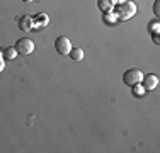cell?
Segmentation results:
<instances>
[{"instance_id": "cell-1", "label": "cell", "mask_w": 160, "mask_h": 153, "mask_svg": "<svg viewBox=\"0 0 160 153\" xmlns=\"http://www.w3.org/2000/svg\"><path fill=\"white\" fill-rule=\"evenodd\" d=\"M114 14H116L118 21H128V19H131L136 14V5L131 0H123V2L116 3Z\"/></svg>"}, {"instance_id": "cell-2", "label": "cell", "mask_w": 160, "mask_h": 153, "mask_svg": "<svg viewBox=\"0 0 160 153\" xmlns=\"http://www.w3.org/2000/svg\"><path fill=\"white\" fill-rule=\"evenodd\" d=\"M142 78H143V73L140 68H129V70H126L123 73V82L129 87L136 85V83H142Z\"/></svg>"}, {"instance_id": "cell-3", "label": "cell", "mask_w": 160, "mask_h": 153, "mask_svg": "<svg viewBox=\"0 0 160 153\" xmlns=\"http://www.w3.org/2000/svg\"><path fill=\"white\" fill-rule=\"evenodd\" d=\"M55 49L63 56H68V53L72 51V41L68 36H60L55 39Z\"/></svg>"}, {"instance_id": "cell-4", "label": "cell", "mask_w": 160, "mask_h": 153, "mask_svg": "<svg viewBox=\"0 0 160 153\" xmlns=\"http://www.w3.org/2000/svg\"><path fill=\"white\" fill-rule=\"evenodd\" d=\"M16 49H17L19 55L28 56V55H31V53L34 51V43H32L31 39H28V37H24V39H19L17 43H16Z\"/></svg>"}, {"instance_id": "cell-5", "label": "cell", "mask_w": 160, "mask_h": 153, "mask_svg": "<svg viewBox=\"0 0 160 153\" xmlns=\"http://www.w3.org/2000/svg\"><path fill=\"white\" fill-rule=\"evenodd\" d=\"M142 85L145 87V90H153L158 85V76L150 73V75H143L142 78Z\"/></svg>"}, {"instance_id": "cell-6", "label": "cell", "mask_w": 160, "mask_h": 153, "mask_svg": "<svg viewBox=\"0 0 160 153\" xmlns=\"http://www.w3.org/2000/svg\"><path fill=\"white\" fill-rule=\"evenodd\" d=\"M17 26H19V29L24 31V32L32 31V26H34L32 17H29V15H21V17H19V21H17Z\"/></svg>"}, {"instance_id": "cell-7", "label": "cell", "mask_w": 160, "mask_h": 153, "mask_svg": "<svg viewBox=\"0 0 160 153\" xmlns=\"http://www.w3.org/2000/svg\"><path fill=\"white\" fill-rule=\"evenodd\" d=\"M32 22H34L32 29L34 31H39V29L46 27V24L49 22V19H48L46 14H38V15H34V17H32Z\"/></svg>"}, {"instance_id": "cell-8", "label": "cell", "mask_w": 160, "mask_h": 153, "mask_svg": "<svg viewBox=\"0 0 160 153\" xmlns=\"http://www.w3.org/2000/svg\"><path fill=\"white\" fill-rule=\"evenodd\" d=\"M68 56L75 61H82L83 60V49L82 48H72V51L68 53Z\"/></svg>"}, {"instance_id": "cell-9", "label": "cell", "mask_w": 160, "mask_h": 153, "mask_svg": "<svg viewBox=\"0 0 160 153\" xmlns=\"http://www.w3.org/2000/svg\"><path fill=\"white\" fill-rule=\"evenodd\" d=\"M97 7L102 10V12H108V10H112L114 5H112L111 0H99V2H97Z\"/></svg>"}, {"instance_id": "cell-10", "label": "cell", "mask_w": 160, "mask_h": 153, "mask_svg": "<svg viewBox=\"0 0 160 153\" xmlns=\"http://www.w3.org/2000/svg\"><path fill=\"white\" fill-rule=\"evenodd\" d=\"M17 55L19 53H17V49L14 48V46H9L7 49H3V58H7V60H14Z\"/></svg>"}, {"instance_id": "cell-11", "label": "cell", "mask_w": 160, "mask_h": 153, "mask_svg": "<svg viewBox=\"0 0 160 153\" xmlns=\"http://www.w3.org/2000/svg\"><path fill=\"white\" fill-rule=\"evenodd\" d=\"M116 21H118V17H116V14H114L112 10H108V12L104 14V22L106 24H114Z\"/></svg>"}, {"instance_id": "cell-12", "label": "cell", "mask_w": 160, "mask_h": 153, "mask_svg": "<svg viewBox=\"0 0 160 153\" xmlns=\"http://www.w3.org/2000/svg\"><path fill=\"white\" fill-rule=\"evenodd\" d=\"M148 29H150L152 34H158V31H160V22H158V21H152L150 24H148Z\"/></svg>"}, {"instance_id": "cell-13", "label": "cell", "mask_w": 160, "mask_h": 153, "mask_svg": "<svg viewBox=\"0 0 160 153\" xmlns=\"http://www.w3.org/2000/svg\"><path fill=\"white\" fill-rule=\"evenodd\" d=\"M145 92H147V90H145V87L142 85V83H136V85H133V94H135V95L142 97V95L145 94Z\"/></svg>"}, {"instance_id": "cell-14", "label": "cell", "mask_w": 160, "mask_h": 153, "mask_svg": "<svg viewBox=\"0 0 160 153\" xmlns=\"http://www.w3.org/2000/svg\"><path fill=\"white\" fill-rule=\"evenodd\" d=\"M153 14L157 15H160V0H155V3H153Z\"/></svg>"}, {"instance_id": "cell-15", "label": "cell", "mask_w": 160, "mask_h": 153, "mask_svg": "<svg viewBox=\"0 0 160 153\" xmlns=\"http://www.w3.org/2000/svg\"><path fill=\"white\" fill-rule=\"evenodd\" d=\"M153 43H155V44H160V37H158V34H153Z\"/></svg>"}, {"instance_id": "cell-16", "label": "cell", "mask_w": 160, "mask_h": 153, "mask_svg": "<svg viewBox=\"0 0 160 153\" xmlns=\"http://www.w3.org/2000/svg\"><path fill=\"white\" fill-rule=\"evenodd\" d=\"M3 68H5V63H3V58H0V73L3 72Z\"/></svg>"}, {"instance_id": "cell-17", "label": "cell", "mask_w": 160, "mask_h": 153, "mask_svg": "<svg viewBox=\"0 0 160 153\" xmlns=\"http://www.w3.org/2000/svg\"><path fill=\"white\" fill-rule=\"evenodd\" d=\"M112 2V5H116V3H119V2H123V0H111Z\"/></svg>"}, {"instance_id": "cell-18", "label": "cell", "mask_w": 160, "mask_h": 153, "mask_svg": "<svg viewBox=\"0 0 160 153\" xmlns=\"http://www.w3.org/2000/svg\"><path fill=\"white\" fill-rule=\"evenodd\" d=\"M0 58H3V51H2V49H0Z\"/></svg>"}, {"instance_id": "cell-19", "label": "cell", "mask_w": 160, "mask_h": 153, "mask_svg": "<svg viewBox=\"0 0 160 153\" xmlns=\"http://www.w3.org/2000/svg\"><path fill=\"white\" fill-rule=\"evenodd\" d=\"M22 2H32V0H22Z\"/></svg>"}]
</instances>
